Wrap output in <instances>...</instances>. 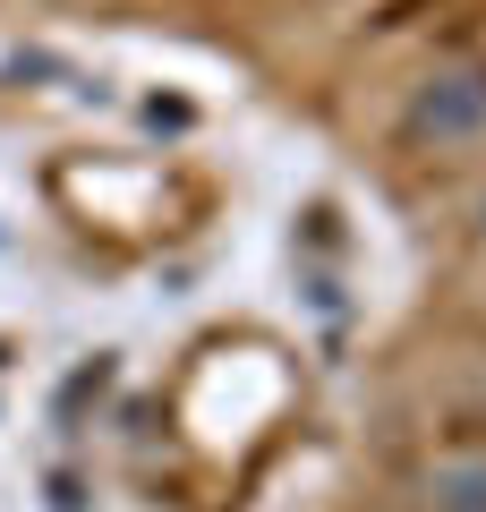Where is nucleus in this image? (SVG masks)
Here are the masks:
<instances>
[{"label": "nucleus", "instance_id": "1", "mask_svg": "<svg viewBox=\"0 0 486 512\" xmlns=\"http://www.w3.org/2000/svg\"><path fill=\"white\" fill-rule=\"evenodd\" d=\"M486 137V60H435L410 94H401V146L444 154Z\"/></svg>", "mask_w": 486, "mask_h": 512}, {"label": "nucleus", "instance_id": "2", "mask_svg": "<svg viewBox=\"0 0 486 512\" xmlns=\"http://www.w3.org/2000/svg\"><path fill=\"white\" fill-rule=\"evenodd\" d=\"M427 512H486V453H452L427 470Z\"/></svg>", "mask_w": 486, "mask_h": 512}]
</instances>
